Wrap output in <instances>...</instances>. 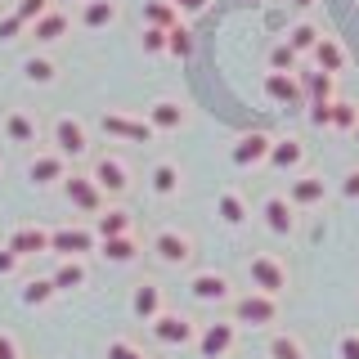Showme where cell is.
Listing matches in <instances>:
<instances>
[{
	"label": "cell",
	"mask_w": 359,
	"mask_h": 359,
	"mask_svg": "<svg viewBox=\"0 0 359 359\" xmlns=\"http://www.w3.org/2000/svg\"><path fill=\"white\" fill-rule=\"evenodd\" d=\"M216 207H220V220H224V224H247V202H243V194L224 189Z\"/></svg>",
	"instance_id": "obj_30"
},
{
	"label": "cell",
	"mask_w": 359,
	"mask_h": 359,
	"mask_svg": "<svg viewBox=\"0 0 359 359\" xmlns=\"http://www.w3.org/2000/svg\"><path fill=\"white\" fill-rule=\"evenodd\" d=\"M292 5H297V9H306V5H314V0H292Z\"/></svg>",
	"instance_id": "obj_49"
},
{
	"label": "cell",
	"mask_w": 359,
	"mask_h": 359,
	"mask_svg": "<svg viewBox=\"0 0 359 359\" xmlns=\"http://www.w3.org/2000/svg\"><path fill=\"white\" fill-rule=\"evenodd\" d=\"M287 45H292V54H310L314 45H319V27H314V22H297V27L287 32Z\"/></svg>",
	"instance_id": "obj_32"
},
{
	"label": "cell",
	"mask_w": 359,
	"mask_h": 359,
	"mask_svg": "<svg viewBox=\"0 0 359 359\" xmlns=\"http://www.w3.org/2000/svg\"><path fill=\"white\" fill-rule=\"evenodd\" d=\"M243 5H256V0H243Z\"/></svg>",
	"instance_id": "obj_50"
},
{
	"label": "cell",
	"mask_w": 359,
	"mask_h": 359,
	"mask_svg": "<svg viewBox=\"0 0 359 359\" xmlns=\"http://www.w3.org/2000/svg\"><path fill=\"white\" fill-rule=\"evenodd\" d=\"M269 144H274V140H269L265 130H247V135H238V140H233L229 162L243 166V171H247V166H261L265 157H269Z\"/></svg>",
	"instance_id": "obj_7"
},
{
	"label": "cell",
	"mask_w": 359,
	"mask_h": 359,
	"mask_svg": "<svg viewBox=\"0 0 359 359\" xmlns=\"http://www.w3.org/2000/svg\"><path fill=\"white\" fill-rule=\"evenodd\" d=\"M14 265H18V256L9 247H0V274H14Z\"/></svg>",
	"instance_id": "obj_45"
},
{
	"label": "cell",
	"mask_w": 359,
	"mask_h": 359,
	"mask_svg": "<svg viewBox=\"0 0 359 359\" xmlns=\"http://www.w3.org/2000/svg\"><path fill=\"white\" fill-rule=\"evenodd\" d=\"M166 50H171L175 59H189V54H194V32H189L184 22L171 27V32H166Z\"/></svg>",
	"instance_id": "obj_34"
},
{
	"label": "cell",
	"mask_w": 359,
	"mask_h": 359,
	"mask_svg": "<svg viewBox=\"0 0 359 359\" xmlns=\"http://www.w3.org/2000/svg\"><path fill=\"white\" fill-rule=\"evenodd\" d=\"M341 194H346V198H359V171H351V175H346V184H341Z\"/></svg>",
	"instance_id": "obj_47"
},
{
	"label": "cell",
	"mask_w": 359,
	"mask_h": 359,
	"mask_svg": "<svg viewBox=\"0 0 359 359\" xmlns=\"http://www.w3.org/2000/svg\"><path fill=\"white\" fill-rule=\"evenodd\" d=\"M153 337L162 346H189V341H194V323H189L184 314H157V319H153Z\"/></svg>",
	"instance_id": "obj_9"
},
{
	"label": "cell",
	"mask_w": 359,
	"mask_h": 359,
	"mask_svg": "<svg viewBox=\"0 0 359 359\" xmlns=\"http://www.w3.org/2000/svg\"><path fill=\"white\" fill-rule=\"evenodd\" d=\"M22 76L32 86H50L59 76V67H54V59H45V54H32V59H22Z\"/></svg>",
	"instance_id": "obj_29"
},
{
	"label": "cell",
	"mask_w": 359,
	"mask_h": 359,
	"mask_svg": "<svg viewBox=\"0 0 359 359\" xmlns=\"http://www.w3.org/2000/svg\"><path fill=\"white\" fill-rule=\"evenodd\" d=\"M314 63L310 67H319V72H328V76H337L346 67V50H341V41L337 36H319V45H314Z\"/></svg>",
	"instance_id": "obj_17"
},
{
	"label": "cell",
	"mask_w": 359,
	"mask_h": 359,
	"mask_svg": "<svg viewBox=\"0 0 359 359\" xmlns=\"http://www.w3.org/2000/svg\"><path fill=\"white\" fill-rule=\"evenodd\" d=\"M274 297H265V292H247V297L233 301V323H252V328H265V323H274Z\"/></svg>",
	"instance_id": "obj_5"
},
{
	"label": "cell",
	"mask_w": 359,
	"mask_h": 359,
	"mask_svg": "<svg viewBox=\"0 0 359 359\" xmlns=\"http://www.w3.org/2000/svg\"><path fill=\"white\" fill-rule=\"evenodd\" d=\"M140 50H144V54H166V32H162V27H144Z\"/></svg>",
	"instance_id": "obj_39"
},
{
	"label": "cell",
	"mask_w": 359,
	"mask_h": 359,
	"mask_svg": "<svg viewBox=\"0 0 359 359\" xmlns=\"http://www.w3.org/2000/svg\"><path fill=\"white\" fill-rule=\"evenodd\" d=\"M9 252L18 256H36V252H50V233L45 229H36V224H22V229H14L9 233Z\"/></svg>",
	"instance_id": "obj_15"
},
{
	"label": "cell",
	"mask_w": 359,
	"mask_h": 359,
	"mask_svg": "<svg viewBox=\"0 0 359 359\" xmlns=\"http://www.w3.org/2000/svg\"><path fill=\"white\" fill-rule=\"evenodd\" d=\"M50 297H54V283H50V278H32V283L22 287V306H45Z\"/></svg>",
	"instance_id": "obj_36"
},
{
	"label": "cell",
	"mask_w": 359,
	"mask_h": 359,
	"mask_svg": "<svg viewBox=\"0 0 359 359\" xmlns=\"http://www.w3.org/2000/svg\"><path fill=\"white\" fill-rule=\"evenodd\" d=\"M144 121H149L153 130H180V126H184V108H180L175 99H157Z\"/></svg>",
	"instance_id": "obj_22"
},
{
	"label": "cell",
	"mask_w": 359,
	"mask_h": 359,
	"mask_svg": "<svg viewBox=\"0 0 359 359\" xmlns=\"http://www.w3.org/2000/svg\"><path fill=\"white\" fill-rule=\"evenodd\" d=\"M18 36H22V18L18 14L0 18V41H18Z\"/></svg>",
	"instance_id": "obj_42"
},
{
	"label": "cell",
	"mask_w": 359,
	"mask_h": 359,
	"mask_svg": "<svg viewBox=\"0 0 359 359\" xmlns=\"http://www.w3.org/2000/svg\"><path fill=\"white\" fill-rule=\"evenodd\" d=\"M45 9H54V0H18V9H14V14L22 18V27H32V22H36V18L45 14Z\"/></svg>",
	"instance_id": "obj_38"
},
{
	"label": "cell",
	"mask_w": 359,
	"mask_h": 359,
	"mask_svg": "<svg viewBox=\"0 0 359 359\" xmlns=\"http://www.w3.org/2000/svg\"><path fill=\"white\" fill-rule=\"evenodd\" d=\"M269 359H306V351H301L297 337H274L269 341Z\"/></svg>",
	"instance_id": "obj_37"
},
{
	"label": "cell",
	"mask_w": 359,
	"mask_h": 359,
	"mask_svg": "<svg viewBox=\"0 0 359 359\" xmlns=\"http://www.w3.org/2000/svg\"><path fill=\"white\" fill-rule=\"evenodd\" d=\"M67 27H72V18H67V9L63 5H54V9H45V14L32 22V36H36L41 45H50V41H59V36H67Z\"/></svg>",
	"instance_id": "obj_11"
},
{
	"label": "cell",
	"mask_w": 359,
	"mask_h": 359,
	"mask_svg": "<svg viewBox=\"0 0 359 359\" xmlns=\"http://www.w3.org/2000/svg\"><path fill=\"white\" fill-rule=\"evenodd\" d=\"M99 126H104V135H112V140H126V144H149L153 135H157L144 117H130V112H104V117H99Z\"/></svg>",
	"instance_id": "obj_2"
},
{
	"label": "cell",
	"mask_w": 359,
	"mask_h": 359,
	"mask_svg": "<svg viewBox=\"0 0 359 359\" xmlns=\"http://www.w3.org/2000/svg\"><path fill=\"white\" fill-rule=\"evenodd\" d=\"M54 144H59L63 157H81L90 149V135H86V126L76 117H59L54 121Z\"/></svg>",
	"instance_id": "obj_8"
},
{
	"label": "cell",
	"mask_w": 359,
	"mask_h": 359,
	"mask_svg": "<svg viewBox=\"0 0 359 359\" xmlns=\"http://www.w3.org/2000/svg\"><path fill=\"white\" fill-rule=\"evenodd\" d=\"M332 126L337 130H355L359 126V108L351 99H332Z\"/></svg>",
	"instance_id": "obj_35"
},
{
	"label": "cell",
	"mask_w": 359,
	"mask_h": 359,
	"mask_svg": "<svg viewBox=\"0 0 359 359\" xmlns=\"http://www.w3.org/2000/svg\"><path fill=\"white\" fill-rule=\"evenodd\" d=\"M95 247H99L95 229H76V224H67V229H54L50 233V252H59L63 261H76V256L95 252Z\"/></svg>",
	"instance_id": "obj_6"
},
{
	"label": "cell",
	"mask_w": 359,
	"mask_h": 359,
	"mask_svg": "<svg viewBox=\"0 0 359 359\" xmlns=\"http://www.w3.org/2000/svg\"><path fill=\"white\" fill-rule=\"evenodd\" d=\"M63 194L76 211H86V216H99V211H104V189L90 175H63Z\"/></svg>",
	"instance_id": "obj_3"
},
{
	"label": "cell",
	"mask_w": 359,
	"mask_h": 359,
	"mask_svg": "<svg viewBox=\"0 0 359 359\" xmlns=\"http://www.w3.org/2000/svg\"><path fill=\"white\" fill-rule=\"evenodd\" d=\"M355 140H359V126H355Z\"/></svg>",
	"instance_id": "obj_51"
},
{
	"label": "cell",
	"mask_w": 359,
	"mask_h": 359,
	"mask_svg": "<svg viewBox=\"0 0 359 359\" xmlns=\"http://www.w3.org/2000/svg\"><path fill=\"white\" fill-rule=\"evenodd\" d=\"M341 359H359V337H341Z\"/></svg>",
	"instance_id": "obj_46"
},
{
	"label": "cell",
	"mask_w": 359,
	"mask_h": 359,
	"mask_svg": "<svg viewBox=\"0 0 359 359\" xmlns=\"http://www.w3.org/2000/svg\"><path fill=\"white\" fill-rule=\"evenodd\" d=\"M310 121L314 126H332V99L328 104H310Z\"/></svg>",
	"instance_id": "obj_43"
},
{
	"label": "cell",
	"mask_w": 359,
	"mask_h": 359,
	"mask_svg": "<svg viewBox=\"0 0 359 359\" xmlns=\"http://www.w3.org/2000/svg\"><path fill=\"white\" fill-rule=\"evenodd\" d=\"M292 211H297V207H292L287 198H265L261 202V216H265V224L278 233V238H287V233L297 229V216H292Z\"/></svg>",
	"instance_id": "obj_14"
},
{
	"label": "cell",
	"mask_w": 359,
	"mask_h": 359,
	"mask_svg": "<svg viewBox=\"0 0 359 359\" xmlns=\"http://www.w3.org/2000/svg\"><path fill=\"white\" fill-rule=\"evenodd\" d=\"M265 95L274 99V104H301V86L292 72H269L265 76Z\"/></svg>",
	"instance_id": "obj_23"
},
{
	"label": "cell",
	"mask_w": 359,
	"mask_h": 359,
	"mask_svg": "<svg viewBox=\"0 0 359 359\" xmlns=\"http://www.w3.org/2000/svg\"><path fill=\"white\" fill-rule=\"evenodd\" d=\"M130 314H135V319H144V323H153L157 314H162V292H157V283H140V287H135Z\"/></svg>",
	"instance_id": "obj_20"
},
{
	"label": "cell",
	"mask_w": 359,
	"mask_h": 359,
	"mask_svg": "<svg viewBox=\"0 0 359 359\" xmlns=\"http://www.w3.org/2000/svg\"><path fill=\"white\" fill-rule=\"evenodd\" d=\"M81 5H86V0H81Z\"/></svg>",
	"instance_id": "obj_52"
},
{
	"label": "cell",
	"mask_w": 359,
	"mask_h": 359,
	"mask_svg": "<svg viewBox=\"0 0 359 359\" xmlns=\"http://www.w3.org/2000/svg\"><path fill=\"white\" fill-rule=\"evenodd\" d=\"M54 292H63V287H81L86 283V265L81 261H59V269H54Z\"/></svg>",
	"instance_id": "obj_31"
},
{
	"label": "cell",
	"mask_w": 359,
	"mask_h": 359,
	"mask_svg": "<svg viewBox=\"0 0 359 359\" xmlns=\"http://www.w3.org/2000/svg\"><path fill=\"white\" fill-rule=\"evenodd\" d=\"M0 359H18V346H14L9 332H0Z\"/></svg>",
	"instance_id": "obj_44"
},
{
	"label": "cell",
	"mask_w": 359,
	"mask_h": 359,
	"mask_svg": "<svg viewBox=\"0 0 359 359\" xmlns=\"http://www.w3.org/2000/svg\"><path fill=\"white\" fill-rule=\"evenodd\" d=\"M323 194H328V184H323V175H297L287 184V202L292 207H314V202H323Z\"/></svg>",
	"instance_id": "obj_13"
},
{
	"label": "cell",
	"mask_w": 359,
	"mask_h": 359,
	"mask_svg": "<svg viewBox=\"0 0 359 359\" xmlns=\"http://www.w3.org/2000/svg\"><path fill=\"white\" fill-rule=\"evenodd\" d=\"M108 359H144L140 346H130V341H112L108 346Z\"/></svg>",
	"instance_id": "obj_41"
},
{
	"label": "cell",
	"mask_w": 359,
	"mask_h": 359,
	"mask_svg": "<svg viewBox=\"0 0 359 359\" xmlns=\"http://www.w3.org/2000/svg\"><path fill=\"white\" fill-rule=\"evenodd\" d=\"M247 274H252L256 292H265V297H274V292L287 287V269H283L278 256H252V261H247Z\"/></svg>",
	"instance_id": "obj_4"
},
{
	"label": "cell",
	"mask_w": 359,
	"mask_h": 359,
	"mask_svg": "<svg viewBox=\"0 0 359 359\" xmlns=\"http://www.w3.org/2000/svg\"><path fill=\"white\" fill-rule=\"evenodd\" d=\"M121 233H130V216L126 211H99V220H95V238L104 243V238H121Z\"/></svg>",
	"instance_id": "obj_25"
},
{
	"label": "cell",
	"mask_w": 359,
	"mask_h": 359,
	"mask_svg": "<svg viewBox=\"0 0 359 359\" xmlns=\"http://www.w3.org/2000/svg\"><path fill=\"white\" fill-rule=\"evenodd\" d=\"M112 18H117V5H112V0H86L81 5V27H90V32L108 27Z\"/></svg>",
	"instance_id": "obj_27"
},
{
	"label": "cell",
	"mask_w": 359,
	"mask_h": 359,
	"mask_svg": "<svg viewBox=\"0 0 359 359\" xmlns=\"http://www.w3.org/2000/svg\"><path fill=\"white\" fill-rule=\"evenodd\" d=\"M153 252L162 256L166 265H180V261H189V252H194V247H189V238L180 229H162V233H153Z\"/></svg>",
	"instance_id": "obj_16"
},
{
	"label": "cell",
	"mask_w": 359,
	"mask_h": 359,
	"mask_svg": "<svg viewBox=\"0 0 359 359\" xmlns=\"http://www.w3.org/2000/svg\"><path fill=\"white\" fill-rule=\"evenodd\" d=\"M175 189H180V171H175V162H157V166H153V194L171 198Z\"/></svg>",
	"instance_id": "obj_33"
},
{
	"label": "cell",
	"mask_w": 359,
	"mask_h": 359,
	"mask_svg": "<svg viewBox=\"0 0 359 359\" xmlns=\"http://www.w3.org/2000/svg\"><path fill=\"white\" fill-rule=\"evenodd\" d=\"M189 292H194L198 301H224L229 297V278L216 274V269H202V274L189 278Z\"/></svg>",
	"instance_id": "obj_18"
},
{
	"label": "cell",
	"mask_w": 359,
	"mask_h": 359,
	"mask_svg": "<svg viewBox=\"0 0 359 359\" xmlns=\"http://www.w3.org/2000/svg\"><path fill=\"white\" fill-rule=\"evenodd\" d=\"M144 22H149V27L171 32V27H180V14H175L171 0H149V5H144Z\"/></svg>",
	"instance_id": "obj_28"
},
{
	"label": "cell",
	"mask_w": 359,
	"mask_h": 359,
	"mask_svg": "<svg viewBox=\"0 0 359 359\" xmlns=\"http://www.w3.org/2000/svg\"><path fill=\"white\" fill-rule=\"evenodd\" d=\"M292 63H297V54H292V45H287V41L278 45L274 54H269V67H274V72H292Z\"/></svg>",
	"instance_id": "obj_40"
},
{
	"label": "cell",
	"mask_w": 359,
	"mask_h": 359,
	"mask_svg": "<svg viewBox=\"0 0 359 359\" xmlns=\"http://www.w3.org/2000/svg\"><path fill=\"white\" fill-rule=\"evenodd\" d=\"M175 9H189V14H198V9H207V0H171Z\"/></svg>",
	"instance_id": "obj_48"
},
{
	"label": "cell",
	"mask_w": 359,
	"mask_h": 359,
	"mask_svg": "<svg viewBox=\"0 0 359 359\" xmlns=\"http://www.w3.org/2000/svg\"><path fill=\"white\" fill-rule=\"evenodd\" d=\"M5 135H9V144H36V121H32L22 108H14L5 117Z\"/></svg>",
	"instance_id": "obj_26"
},
{
	"label": "cell",
	"mask_w": 359,
	"mask_h": 359,
	"mask_svg": "<svg viewBox=\"0 0 359 359\" xmlns=\"http://www.w3.org/2000/svg\"><path fill=\"white\" fill-rule=\"evenodd\" d=\"M67 175V157L54 149V153H36L27 162V180L32 184H54V180H63Z\"/></svg>",
	"instance_id": "obj_10"
},
{
	"label": "cell",
	"mask_w": 359,
	"mask_h": 359,
	"mask_svg": "<svg viewBox=\"0 0 359 359\" xmlns=\"http://www.w3.org/2000/svg\"><path fill=\"white\" fill-rule=\"evenodd\" d=\"M297 86H301V99H310V104H328L337 76L319 72V67H306V72H297Z\"/></svg>",
	"instance_id": "obj_12"
},
{
	"label": "cell",
	"mask_w": 359,
	"mask_h": 359,
	"mask_svg": "<svg viewBox=\"0 0 359 359\" xmlns=\"http://www.w3.org/2000/svg\"><path fill=\"white\" fill-rule=\"evenodd\" d=\"M202 359H220L233 351V323H207V332H202Z\"/></svg>",
	"instance_id": "obj_19"
},
{
	"label": "cell",
	"mask_w": 359,
	"mask_h": 359,
	"mask_svg": "<svg viewBox=\"0 0 359 359\" xmlns=\"http://www.w3.org/2000/svg\"><path fill=\"white\" fill-rule=\"evenodd\" d=\"M90 180L104 189V198H108V194H126V189H130V166L121 162L117 153H99V157H95V171H90Z\"/></svg>",
	"instance_id": "obj_1"
},
{
	"label": "cell",
	"mask_w": 359,
	"mask_h": 359,
	"mask_svg": "<svg viewBox=\"0 0 359 359\" xmlns=\"http://www.w3.org/2000/svg\"><path fill=\"white\" fill-rule=\"evenodd\" d=\"M99 252H104V261H112V265H130L135 256H140V243H135L130 233H121V238H104Z\"/></svg>",
	"instance_id": "obj_24"
},
{
	"label": "cell",
	"mask_w": 359,
	"mask_h": 359,
	"mask_svg": "<svg viewBox=\"0 0 359 359\" xmlns=\"http://www.w3.org/2000/svg\"><path fill=\"white\" fill-rule=\"evenodd\" d=\"M301 157H306V144L301 140H274L265 162L274 166V171H292V166H301Z\"/></svg>",
	"instance_id": "obj_21"
}]
</instances>
